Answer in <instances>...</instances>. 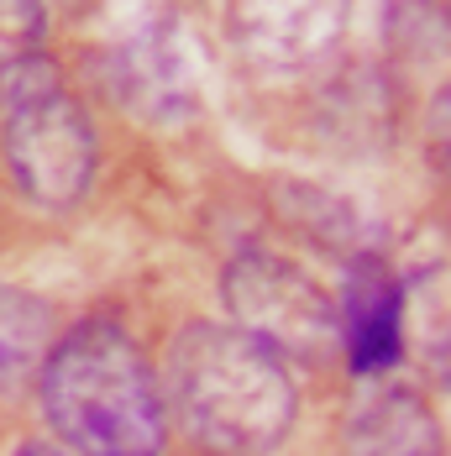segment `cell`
<instances>
[{"label": "cell", "instance_id": "277c9868", "mask_svg": "<svg viewBox=\"0 0 451 456\" xmlns=\"http://www.w3.org/2000/svg\"><path fill=\"white\" fill-rule=\"evenodd\" d=\"M0 147H5V168H11L16 189L47 210H63L90 189L94 126L69 90H53L32 105L5 110Z\"/></svg>", "mask_w": 451, "mask_h": 456}, {"label": "cell", "instance_id": "7c38bea8", "mask_svg": "<svg viewBox=\"0 0 451 456\" xmlns=\"http://www.w3.org/2000/svg\"><path fill=\"white\" fill-rule=\"evenodd\" d=\"M430 158L451 174V85L430 100Z\"/></svg>", "mask_w": 451, "mask_h": 456}, {"label": "cell", "instance_id": "5b68a950", "mask_svg": "<svg viewBox=\"0 0 451 456\" xmlns=\"http://www.w3.org/2000/svg\"><path fill=\"white\" fill-rule=\"evenodd\" d=\"M352 0H231V32L258 69H305L331 53Z\"/></svg>", "mask_w": 451, "mask_h": 456}, {"label": "cell", "instance_id": "52a82bcc", "mask_svg": "<svg viewBox=\"0 0 451 456\" xmlns=\"http://www.w3.org/2000/svg\"><path fill=\"white\" fill-rule=\"evenodd\" d=\"M341 341H347V362L357 372H383L399 362L405 352V294L399 278L389 273V263L378 257H357L347 268V289H341Z\"/></svg>", "mask_w": 451, "mask_h": 456}, {"label": "cell", "instance_id": "6da1fadb", "mask_svg": "<svg viewBox=\"0 0 451 456\" xmlns=\"http://www.w3.org/2000/svg\"><path fill=\"white\" fill-rule=\"evenodd\" d=\"M163 410L210 456H268L294 425L283 357L242 325H189L163 362Z\"/></svg>", "mask_w": 451, "mask_h": 456}, {"label": "cell", "instance_id": "8fae6325", "mask_svg": "<svg viewBox=\"0 0 451 456\" xmlns=\"http://www.w3.org/2000/svg\"><path fill=\"white\" fill-rule=\"evenodd\" d=\"M43 32H47L43 0H0V69L37 53Z\"/></svg>", "mask_w": 451, "mask_h": 456}, {"label": "cell", "instance_id": "7a4b0ae2", "mask_svg": "<svg viewBox=\"0 0 451 456\" xmlns=\"http://www.w3.org/2000/svg\"><path fill=\"white\" fill-rule=\"evenodd\" d=\"M37 399L53 436L79 456H158L168 436L163 383L116 320H85L53 341Z\"/></svg>", "mask_w": 451, "mask_h": 456}, {"label": "cell", "instance_id": "3957f363", "mask_svg": "<svg viewBox=\"0 0 451 456\" xmlns=\"http://www.w3.org/2000/svg\"><path fill=\"white\" fill-rule=\"evenodd\" d=\"M221 299L231 325L258 336L278 357H320L341 336L336 299L278 252H242L221 278Z\"/></svg>", "mask_w": 451, "mask_h": 456}, {"label": "cell", "instance_id": "9c48e42d", "mask_svg": "<svg viewBox=\"0 0 451 456\" xmlns=\"http://www.w3.org/2000/svg\"><path fill=\"white\" fill-rule=\"evenodd\" d=\"M53 352V310L47 299L0 283V388L37 378Z\"/></svg>", "mask_w": 451, "mask_h": 456}, {"label": "cell", "instance_id": "30bf717a", "mask_svg": "<svg viewBox=\"0 0 451 456\" xmlns=\"http://www.w3.org/2000/svg\"><path fill=\"white\" fill-rule=\"evenodd\" d=\"M53 90H63L58 63L43 58V53H27V58H16V63L0 69V116L16 110V105H32V100H43Z\"/></svg>", "mask_w": 451, "mask_h": 456}, {"label": "cell", "instance_id": "ba28073f", "mask_svg": "<svg viewBox=\"0 0 451 456\" xmlns=\"http://www.w3.org/2000/svg\"><path fill=\"white\" fill-rule=\"evenodd\" d=\"M352 456H441V425L414 388H367L347 419Z\"/></svg>", "mask_w": 451, "mask_h": 456}, {"label": "cell", "instance_id": "4fadbf2b", "mask_svg": "<svg viewBox=\"0 0 451 456\" xmlns=\"http://www.w3.org/2000/svg\"><path fill=\"white\" fill-rule=\"evenodd\" d=\"M11 456H79V452H69L63 441H27V446H16Z\"/></svg>", "mask_w": 451, "mask_h": 456}, {"label": "cell", "instance_id": "8992f818", "mask_svg": "<svg viewBox=\"0 0 451 456\" xmlns=\"http://www.w3.org/2000/svg\"><path fill=\"white\" fill-rule=\"evenodd\" d=\"M116 94L121 105L152 121V126H179L200 110V69L194 53L174 27H147L116 53Z\"/></svg>", "mask_w": 451, "mask_h": 456}]
</instances>
